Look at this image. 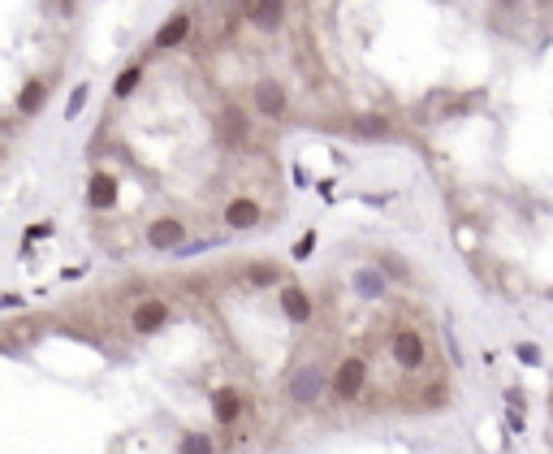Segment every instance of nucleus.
Here are the masks:
<instances>
[{
    "label": "nucleus",
    "mask_w": 553,
    "mask_h": 454,
    "mask_svg": "<svg viewBox=\"0 0 553 454\" xmlns=\"http://www.w3.org/2000/svg\"><path fill=\"white\" fill-rule=\"evenodd\" d=\"M389 355L398 359V368L415 372V368L424 364V355H428V346H424V338H419L415 329H398V333L389 338Z\"/></svg>",
    "instance_id": "obj_1"
},
{
    "label": "nucleus",
    "mask_w": 553,
    "mask_h": 454,
    "mask_svg": "<svg viewBox=\"0 0 553 454\" xmlns=\"http://www.w3.org/2000/svg\"><path fill=\"white\" fill-rule=\"evenodd\" d=\"M363 385H368V368H363L359 359H342V364H337V376H333V394H337L342 402H350V398H359Z\"/></svg>",
    "instance_id": "obj_2"
},
{
    "label": "nucleus",
    "mask_w": 553,
    "mask_h": 454,
    "mask_svg": "<svg viewBox=\"0 0 553 454\" xmlns=\"http://www.w3.org/2000/svg\"><path fill=\"white\" fill-rule=\"evenodd\" d=\"M320 390H324V372L320 368H298L290 376V398L298 402V407H312V402L320 398Z\"/></svg>",
    "instance_id": "obj_3"
},
{
    "label": "nucleus",
    "mask_w": 553,
    "mask_h": 454,
    "mask_svg": "<svg viewBox=\"0 0 553 454\" xmlns=\"http://www.w3.org/2000/svg\"><path fill=\"white\" fill-rule=\"evenodd\" d=\"M286 18V0H246V22L260 31H276Z\"/></svg>",
    "instance_id": "obj_4"
},
{
    "label": "nucleus",
    "mask_w": 553,
    "mask_h": 454,
    "mask_svg": "<svg viewBox=\"0 0 553 454\" xmlns=\"http://www.w3.org/2000/svg\"><path fill=\"white\" fill-rule=\"evenodd\" d=\"M186 238V225L178 216H160L152 230H147V247H156V251H169V247H178Z\"/></svg>",
    "instance_id": "obj_5"
},
{
    "label": "nucleus",
    "mask_w": 553,
    "mask_h": 454,
    "mask_svg": "<svg viewBox=\"0 0 553 454\" xmlns=\"http://www.w3.org/2000/svg\"><path fill=\"white\" fill-rule=\"evenodd\" d=\"M164 320H169V303L164 298H143L134 308V329L139 333H156Z\"/></svg>",
    "instance_id": "obj_6"
},
{
    "label": "nucleus",
    "mask_w": 553,
    "mask_h": 454,
    "mask_svg": "<svg viewBox=\"0 0 553 454\" xmlns=\"http://www.w3.org/2000/svg\"><path fill=\"white\" fill-rule=\"evenodd\" d=\"M255 221H260L255 199H230V208H225V225H230V230H251Z\"/></svg>",
    "instance_id": "obj_7"
},
{
    "label": "nucleus",
    "mask_w": 553,
    "mask_h": 454,
    "mask_svg": "<svg viewBox=\"0 0 553 454\" xmlns=\"http://www.w3.org/2000/svg\"><path fill=\"white\" fill-rule=\"evenodd\" d=\"M255 109H260L264 117H281V113H286V91L276 87V83H260V87H255Z\"/></svg>",
    "instance_id": "obj_8"
},
{
    "label": "nucleus",
    "mask_w": 553,
    "mask_h": 454,
    "mask_svg": "<svg viewBox=\"0 0 553 454\" xmlns=\"http://www.w3.org/2000/svg\"><path fill=\"white\" fill-rule=\"evenodd\" d=\"M190 35V18L186 13H173L164 27H160V35H156V48H173V43H182Z\"/></svg>",
    "instance_id": "obj_9"
},
{
    "label": "nucleus",
    "mask_w": 553,
    "mask_h": 454,
    "mask_svg": "<svg viewBox=\"0 0 553 454\" xmlns=\"http://www.w3.org/2000/svg\"><path fill=\"white\" fill-rule=\"evenodd\" d=\"M238 411H242L238 390H220V394H216V420H220V424H234V420H238Z\"/></svg>",
    "instance_id": "obj_10"
},
{
    "label": "nucleus",
    "mask_w": 553,
    "mask_h": 454,
    "mask_svg": "<svg viewBox=\"0 0 553 454\" xmlns=\"http://www.w3.org/2000/svg\"><path fill=\"white\" fill-rule=\"evenodd\" d=\"M113 195H117V182L104 178V173H95V178H91V204H95V208H108Z\"/></svg>",
    "instance_id": "obj_11"
},
{
    "label": "nucleus",
    "mask_w": 553,
    "mask_h": 454,
    "mask_svg": "<svg viewBox=\"0 0 553 454\" xmlns=\"http://www.w3.org/2000/svg\"><path fill=\"white\" fill-rule=\"evenodd\" d=\"M43 91H48V83H27V91H22V99H18V109L22 113H39L43 99H48Z\"/></svg>",
    "instance_id": "obj_12"
},
{
    "label": "nucleus",
    "mask_w": 553,
    "mask_h": 454,
    "mask_svg": "<svg viewBox=\"0 0 553 454\" xmlns=\"http://www.w3.org/2000/svg\"><path fill=\"white\" fill-rule=\"evenodd\" d=\"M246 130H251V125H246V117L238 109L225 113V139H230V143H246Z\"/></svg>",
    "instance_id": "obj_13"
},
{
    "label": "nucleus",
    "mask_w": 553,
    "mask_h": 454,
    "mask_svg": "<svg viewBox=\"0 0 553 454\" xmlns=\"http://www.w3.org/2000/svg\"><path fill=\"white\" fill-rule=\"evenodd\" d=\"M286 316H290V320H307V316H312V308H307L303 290H294V286L286 290Z\"/></svg>",
    "instance_id": "obj_14"
},
{
    "label": "nucleus",
    "mask_w": 553,
    "mask_h": 454,
    "mask_svg": "<svg viewBox=\"0 0 553 454\" xmlns=\"http://www.w3.org/2000/svg\"><path fill=\"white\" fill-rule=\"evenodd\" d=\"M139 83H143V65H130V69H125L121 78H117V87H113V91H117V95H130Z\"/></svg>",
    "instance_id": "obj_15"
},
{
    "label": "nucleus",
    "mask_w": 553,
    "mask_h": 454,
    "mask_svg": "<svg viewBox=\"0 0 553 454\" xmlns=\"http://www.w3.org/2000/svg\"><path fill=\"white\" fill-rule=\"evenodd\" d=\"M178 454H212V441H208V437H186V441L178 446Z\"/></svg>",
    "instance_id": "obj_16"
}]
</instances>
